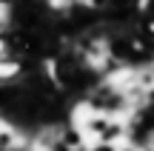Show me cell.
<instances>
[{
    "label": "cell",
    "mask_w": 154,
    "mask_h": 151,
    "mask_svg": "<svg viewBox=\"0 0 154 151\" xmlns=\"http://www.w3.org/2000/svg\"><path fill=\"white\" fill-rule=\"evenodd\" d=\"M114 151H143V146H140V143H120V146H114Z\"/></svg>",
    "instance_id": "1"
}]
</instances>
